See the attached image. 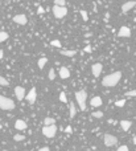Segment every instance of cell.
Returning a JSON list of instances; mask_svg holds the SVG:
<instances>
[{
  "instance_id": "obj_1",
  "label": "cell",
  "mask_w": 136,
  "mask_h": 151,
  "mask_svg": "<svg viewBox=\"0 0 136 151\" xmlns=\"http://www.w3.org/2000/svg\"><path fill=\"white\" fill-rule=\"evenodd\" d=\"M122 78V73L120 72H115V73L107 74L106 77L102 80V85L106 86V88H112V86H116L118 82L120 81Z\"/></svg>"
},
{
  "instance_id": "obj_2",
  "label": "cell",
  "mask_w": 136,
  "mask_h": 151,
  "mask_svg": "<svg viewBox=\"0 0 136 151\" xmlns=\"http://www.w3.org/2000/svg\"><path fill=\"white\" fill-rule=\"evenodd\" d=\"M86 100H87V93L85 90H78V92H76V101L82 111L86 110Z\"/></svg>"
},
{
  "instance_id": "obj_3",
  "label": "cell",
  "mask_w": 136,
  "mask_h": 151,
  "mask_svg": "<svg viewBox=\"0 0 136 151\" xmlns=\"http://www.w3.org/2000/svg\"><path fill=\"white\" fill-rule=\"evenodd\" d=\"M15 107L16 104L13 102V100L4 97V96H0V109H3V110H13Z\"/></svg>"
},
{
  "instance_id": "obj_4",
  "label": "cell",
  "mask_w": 136,
  "mask_h": 151,
  "mask_svg": "<svg viewBox=\"0 0 136 151\" xmlns=\"http://www.w3.org/2000/svg\"><path fill=\"white\" fill-rule=\"evenodd\" d=\"M53 15L56 19H64L65 16L68 15V8L66 7H53Z\"/></svg>"
},
{
  "instance_id": "obj_5",
  "label": "cell",
  "mask_w": 136,
  "mask_h": 151,
  "mask_svg": "<svg viewBox=\"0 0 136 151\" xmlns=\"http://www.w3.org/2000/svg\"><path fill=\"white\" fill-rule=\"evenodd\" d=\"M42 134L46 136V138H54L57 134V126H44L42 127Z\"/></svg>"
},
{
  "instance_id": "obj_6",
  "label": "cell",
  "mask_w": 136,
  "mask_h": 151,
  "mask_svg": "<svg viewBox=\"0 0 136 151\" xmlns=\"http://www.w3.org/2000/svg\"><path fill=\"white\" fill-rule=\"evenodd\" d=\"M103 142H104V146L107 147H112L118 143V138L115 135H111V134H104L103 136Z\"/></svg>"
},
{
  "instance_id": "obj_7",
  "label": "cell",
  "mask_w": 136,
  "mask_h": 151,
  "mask_svg": "<svg viewBox=\"0 0 136 151\" xmlns=\"http://www.w3.org/2000/svg\"><path fill=\"white\" fill-rule=\"evenodd\" d=\"M36 98H37V93H36V88H32V89L25 94V100L29 102L30 105H33L36 102Z\"/></svg>"
},
{
  "instance_id": "obj_8",
  "label": "cell",
  "mask_w": 136,
  "mask_h": 151,
  "mask_svg": "<svg viewBox=\"0 0 136 151\" xmlns=\"http://www.w3.org/2000/svg\"><path fill=\"white\" fill-rule=\"evenodd\" d=\"M102 70H103V66H102V64H99V62H97V64H94V65L91 66V73H93V76H94L95 78H98L99 76H101Z\"/></svg>"
},
{
  "instance_id": "obj_9",
  "label": "cell",
  "mask_w": 136,
  "mask_h": 151,
  "mask_svg": "<svg viewBox=\"0 0 136 151\" xmlns=\"http://www.w3.org/2000/svg\"><path fill=\"white\" fill-rule=\"evenodd\" d=\"M25 94H27V92H25L23 86H16L15 88V96L17 97L19 101H23L25 98Z\"/></svg>"
},
{
  "instance_id": "obj_10",
  "label": "cell",
  "mask_w": 136,
  "mask_h": 151,
  "mask_svg": "<svg viewBox=\"0 0 136 151\" xmlns=\"http://www.w3.org/2000/svg\"><path fill=\"white\" fill-rule=\"evenodd\" d=\"M13 21H15L16 24H19V25H25V24L28 23V19L25 15L20 13V15H16L15 17H13Z\"/></svg>"
},
{
  "instance_id": "obj_11",
  "label": "cell",
  "mask_w": 136,
  "mask_h": 151,
  "mask_svg": "<svg viewBox=\"0 0 136 151\" xmlns=\"http://www.w3.org/2000/svg\"><path fill=\"white\" fill-rule=\"evenodd\" d=\"M135 7H136V1H127V3H124L122 5V12H123V13H127V12L131 11V9Z\"/></svg>"
},
{
  "instance_id": "obj_12",
  "label": "cell",
  "mask_w": 136,
  "mask_h": 151,
  "mask_svg": "<svg viewBox=\"0 0 136 151\" xmlns=\"http://www.w3.org/2000/svg\"><path fill=\"white\" fill-rule=\"evenodd\" d=\"M118 36L119 37H129L131 36V29L128 27H120L119 32H118Z\"/></svg>"
},
{
  "instance_id": "obj_13",
  "label": "cell",
  "mask_w": 136,
  "mask_h": 151,
  "mask_svg": "<svg viewBox=\"0 0 136 151\" xmlns=\"http://www.w3.org/2000/svg\"><path fill=\"white\" fill-rule=\"evenodd\" d=\"M70 77V70L66 68V66H61L60 68V78L62 80H66V78Z\"/></svg>"
},
{
  "instance_id": "obj_14",
  "label": "cell",
  "mask_w": 136,
  "mask_h": 151,
  "mask_svg": "<svg viewBox=\"0 0 136 151\" xmlns=\"http://www.w3.org/2000/svg\"><path fill=\"white\" fill-rule=\"evenodd\" d=\"M102 104H103V101H102V98L101 97H93L91 98V101H90V105L93 106V107H99V106H102Z\"/></svg>"
},
{
  "instance_id": "obj_15",
  "label": "cell",
  "mask_w": 136,
  "mask_h": 151,
  "mask_svg": "<svg viewBox=\"0 0 136 151\" xmlns=\"http://www.w3.org/2000/svg\"><path fill=\"white\" fill-rule=\"evenodd\" d=\"M27 127H28V125H27V122H25V121L17 119L15 122V129H16V130H25Z\"/></svg>"
},
{
  "instance_id": "obj_16",
  "label": "cell",
  "mask_w": 136,
  "mask_h": 151,
  "mask_svg": "<svg viewBox=\"0 0 136 151\" xmlns=\"http://www.w3.org/2000/svg\"><path fill=\"white\" fill-rule=\"evenodd\" d=\"M120 126L123 129V131H128L129 129H131V126H132V122L127 119H123V121H120Z\"/></svg>"
},
{
  "instance_id": "obj_17",
  "label": "cell",
  "mask_w": 136,
  "mask_h": 151,
  "mask_svg": "<svg viewBox=\"0 0 136 151\" xmlns=\"http://www.w3.org/2000/svg\"><path fill=\"white\" fill-rule=\"evenodd\" d=\"M60 54L66 56V57H74L77 54V50H60Z\"/></svg>"
},
{
  "instance_id": "obj_18",
  "label": "cell",
  "mask_w": 136,
  "mask_h": 151,
  "mask_svg": "<svg viewBox=\"0 0 136 151\" xmlns=\"http://www.w3.org/2000/svg\"><path fill=\"white\" fill-rule=\"evenodd\" d=\"M53 125H56V119L52 117H46L44 119V126H53Z\"/></svg>"
},
{
  "instance_id": "obj_19",
  "label": "cell",
  "mask_w": 136,
  "mask_h": 151,
  "mask_svg": "<svg viewBox=\"0 0 136 151\" xmlns=\"http://www.w3.org/2000/svg\"><path fill=\"white\" fill-rule=\"evenodd\" d=\"M69 111H70V118H74L77 114V109H76V105L73 104V102H70V105H69Z\"/></svg>"
},
{
  "instance_id": "obj_20",
  "label": "cell",
  "mask_w": 136,
  "mask_h": 151,
  "mask_svg": "<svg viewBox=\"0 0 136 151\" xmlns=\"http://www.w3.org/2000/svg\"><path fill=\"white\" fill-rule=\"evenodd\" d=\"M46 62H48V58L46 57H41L40 60H38L37 65H38V69H44V66L46 65Z\"/></svg>"
},
{
  "instance_id": "obj_21",
  "label": "cell",
  "mask_w": 136,
  "mask_h": 151,
  "mask_svg": "<svg viewBox=\"0 0 136 151\" xmlns=\"http://www.w3.org/2000/svg\"><path fill=\"white\" fill-rule=\"evenodd\" d=\"M8 33L7 32H3V31H0V43H3V41H5V40H8Z\"/></svg>"
},
{
  "instance_id": "obj_22",
  "label": "cell",
  "mask_w": 136,
  "mask_h": 151,
  "mask_svg": "<svg viewBox=\"0 0 136 151\" xmlns=\"http://www.w3.org/2000/svg\"><path fill=\"white\" fill-rule=\"evenodd\" d=\"M54 5H57V7H66V0H54Z\"/></svg>"
},
{
  "instance_id": "obj_23",
  "label": "cell",
  "mask_w": 136,
  "mask_h": 151,
  "mask_svg": "<svg viewBox=\"0 0 136 151\" xmlns=\"http://www.w3.org/2000/svg\"><path fill=\"white\" fill-rule=\"evenodd\" d=\"M25 139V135H21V134H16V135H13V140H16V142H21V140Z\"/></svg>"
},
{
  "instance_id": "obj_24",
  "label": "cell",
  "mask_w": 136,
  "mask_h": 151,
  "mask_svg": "<svg viewBox=\"0 0 136 151\" xmlns=\"http://www.w3.org/2000/svg\"><path fill=\"white\" fill-rule=\"evenodd\" d=\"M9 82H8L7 78H4L3 76H0V86H8Z\"/></svg>"
},
{
  "instance_id": "obj_25",
  "label": "cell",
  "mask_w": 136,
  "mask_h": 151,
  "mask_svg": "<svg viewBox=\"0 0 136 151\" xmlns=\"http://www.w3.org/2000/svg\"><path fill=\"white\" fill-rule=\"evenodd\" d=\"M60 101H61V102H64V104H66V102H68V97H66V93L61 92V93H60Z\"/></svg>"
},
{
  "instance_id": "obj_26",
  "label": "cell",
  "mask_w": 136,
  "mask_h": 151,
  "mask_svg": "<svg viewBox=\"0 0 136 151\" xmlns=\"http://www.w3.org/2000/svg\"><path fill=\"white\" fill-rule=\"evenodd\" d=\"M50 45H52V47H56V48H61V41L60 40H52V41H50Z\"/></svg>"
},
{
  "instance_id": "obj_27",
  "label": "cell",
  "mask_w": 136,
  "mask_h": 151,
  "mask_svg": "<svg viewBox=\"0 0 136 151\" xmlns=\"http://www.w3.org/2000/svg\"><path fill=\"white\" fill-rule=\"evenodd\" d=\"M48 77H49L50 81H53L54 78H56V70H54V69H50L49 70V74H48Z\"/></svg>"
},
{
  "instance_id": "obj_28",
  "label": "cell",
  "mask_w": 136,
  "mask_h": 151,
  "mask_svg": "<svg viewBox=\"0 0 136 151\" xmlns=\"http://www.w3.org/2000/svg\"><path fill=\"white\" fill-rule=\"evenodd\" d=\"M125 105V100H118L116 102H115V106L116 107H123Z\"/></svg>"
},
{
  "instance_id": "obj_29",
  "label": "cell",
  "mask_w": 136,
  "mask_h": 151,
  "mask_svg": "<svg viewBox=\"0 0 136 151\" xmlns=\"http://www.w3.org/2000/svg\"><path fill=\"white\" fill-rule=\"evenodd\" d=\"M91 117H93V118H102L103 113L102 111H94V113H91Z\"/></svg>"
},
{
  "instance_id": "obj_30",
  "label": "cell",
  "mask_w": 136,
  "mask_h": 151,
  "mask_svg": "<svg viewBox=\"0 0 136 151\" xmlns=\"http://www.w3.org/2000/svg\"><path fill=\"white\" fill-rule=\"evenodd\" d=\"M125 94V97H136V90H129V92H127Z\"/></svg>"
},
{
  "instance_id": "obj_31",
  "label": "cell",
  "mask_w": 136,
  "mask_h": 151,
  "mask_svg": "<svg viewBox=\"0 0 136 151\" xmlns=\"http://www.w3.org/2000/svg\"><path fill=\"white\" fill-rule=\"evenodd\" d=\"M81 16H82L83 21H87V20H89V16H87V12L86 11H81Z\"/></svg>"
},
{
  "instance_id": "obj_32",
  "label": "cell",
  "mask_w": 136,
  "mask_h": 151,
  "mask_svg": "<svg viewBox=\"0 0 136 151\" xmlns=\"http://www.w3.org/2000/svg\"><path fill=\"white\" fill-rule=\"evenodd\" d=\"M116 151H129V150H128V146H125V144H123V146H119Z\"/></svg>"
},
{
  "instance_id": "obj_33",
  "label": "cell",
  "mask_w": 136,
  "mask_h": 151,
  "mask_svg": "<svg viewBox=\"0 0 136 151\" xmlns=\"http://www.w3.org/2000/svg\"><path fill=\"white\" fill-rule=\"evenodd\" d=\"M91 45H86V47H85V49H83V52H86V53H91Z\"/></svg>"
},
{
  "instance_id": "obj_34",
  "label": "cell",
  "mask_w": 136,
  "mask_h": 151,
  "mask_svg": "<svg viewBox=\"0 0 136 151\" xmlns=\"http://www.w3.org/2000/svg\"><path fill=\"white\" fill-rule=\"evenodd\" d=\"M65 133H68V134H72V133H73V129H72V126H70V125H69V126H66Z\"/></svg>"
},
{
  "instance_id": "obj_35",
  "label": "cell",
  "mask_w": 136,
  "mask_h": 151,
  "mask_svg": "<svg viewBox=\"0 0 136 151\" xmlns=\"http://www.w3.org/2000/svg\"><path fill=\"white\" fill-rule=\"evenodd\" d=\"M37 12H38V13H40V15H42V13L45 12V9H44V8H42V7H38V8H37Z\"/></svg>"
},
{
  "instance_id": "obj_36",
  "label": "cell",
  "mask_w": 136,
  "mask_h": 151,
  "mask_svg": "<svg viewBox=\"0 0 136 151\" xmlns=\"http://www.w3.org/2000/svg\"><path fill=\"white\" fill-rule=\"evenodd\" d=\"M38 151H50V148L49 147H41Z\"/></svg>"
},
{
  "instance_id": "obj_37",
  "label": "cell",
  "mask_w": 136,
  "mask_h": 151,
  "mask_svg": "<svg viewBox=\"0 0 136 151\" xmlns=\"http://www.w3.org/2000/svg\"><path fill=\"white\" fill-rule=\"evenodd\" d=\"M4 57V52H3V50H1V49H0V60H1V58H3Z\"/></svg>"
},
{
  "instance_id": "obj_38",
  "label": "cell",
  "mask_w": 136,
  "mask_h": 151,
  "mask_svg": "<svg viewBox=\"0 0 136 151\" xmlns=\"http://www.w3.org/2000/svg\"><path fill=\"white\" fill-rule=\"evenodd\" d=\"M132 142H133V144H136V135L133 136V139H132Z\"/></svg>"
},
{
  "instance_id": "obj_39",
  "label": "cell",
  "mask_w": 136,
  "mask_h": 151,
  "mask_svg": "<svg viewBox=\"0 0 136 151\" xmlns=\"http://www.w3.org/2000/svg\"><path fill=\"white\" fill-rule=\"evenodd\" d=\"M1 129H3V126H1V125H0V130H1Z\"/></svg>"
},
{
  "instance_id": "obj_40",
  "label": "cell",
  "mask_w": 136,
  "mask_h": 151,
  "mask_svg": "<svg viewBox=\"0 0 136 151\" xmlns=\"http://www.w3.org/2000/svg\"><path fill=\"white\" fill-rule=\"evenodd\" d=\"M3 151H8V150H3Z\"/></svg>"
},
{
  "instance_id": "obj_41",
  "label": "cell",
  "mask_w": 136,
  "mask_h": 151,
  "mask_svg": "<svg viewBox=\"0 0 136 151\" xmlns=\"http://www.w3.org/2000/svg\"><path fill=\"white\" fill-rule=\"evenodd\" d=\"M0 4H1V1H0Z\"/></svg>"
}]
</instances>
